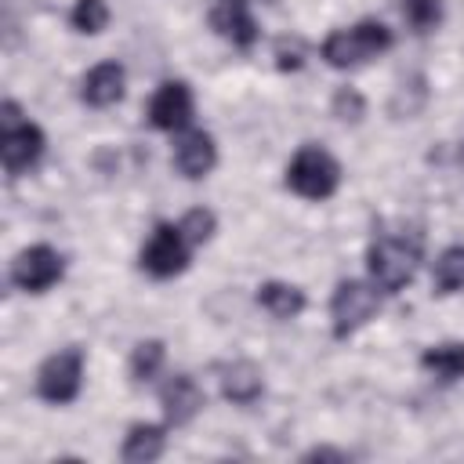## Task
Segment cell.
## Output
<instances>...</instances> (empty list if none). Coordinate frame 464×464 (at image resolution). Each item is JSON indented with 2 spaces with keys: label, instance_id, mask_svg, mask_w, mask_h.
<instances>
[{
  "label": "cell",
  "instance_id": "6da1fadb",
  "mask_svg": "<svg viewBox=\"0 0 464 464\" xmlns=\"http://www.w3.org/2000/svg\"><path fill=\"white\" fill-rule=\"evenodd\" d=\"M392 47V29L381 22H359L352 29H337L323 40V58L334 69H355L366 65L370 58L384 54Z\"/></svg>",
  "mask_w": 464,
  "mask_h": 464
},
{
  "label": "cell",
  "instance_id": "7a4b0ae2",
  "mask_svg": "<svg viewBox=\"0 0 464 464\" xmlns=\"http://www.w3.org/2000/svg\"><path fill=\"white\" fill-rule=\"evenodd\" d=\"M417 261H420V239H399V236H381L370 254H366V265H370V276L381 290H402L413 272H417Z\"/></svg>",
  "mask_w": 464,
  "mask_h": 464
},
{
  "label": "cell",
  "instance_id": "3957f363",
  "mask_svg": "<svg viewBox=\"0 0 464 464\" xmlns=\"http://www.w3.org/2000/svg\"><path fill=\"white\" fill-rule=\"evenodd\" d=\"M286 185L304 199H326L341 185V167L326 149L304 145L286 167Z\"/></svg>",
  "mask_w": 464,
  "mask_h": 464
},
{
  "label": "cell",
  "instance_id": "277c9868",
  "mask_svg": "<svg viewBox=\"0 0 464 464\" xmlns=\"http://www.w3.org/2000/svg\"><path fill=\"white\" fill-rule=\"evenodd\" d=\"M381 308V294L377 283H359V279H344L337 283L334 297H330V319H334V337H352L362 323H370Z\"/></svg>",
  "mask_w": 464,
  "mask_h": 464
},
{
  "label": "cell",
  "instance_id": "5b68a950",
  "mask_svg": "<svg viewBox=\"0 0 464 464\" xmlns=\"http://www.w3.org/2000/svg\"><path fill=\"white\" fill-rule=\"evenodd\" d=\"M80 384H83V352L80 348H65V352H54L40 373H36V392L40 399L54 402V406H65L80 395Z\"/></svg>",
  "mask_w": 464,
  "mask_h": 464
},
{
  "label": "cell",
  "instance_id": "8992f818",
  "mask_svg": "<svg viewBox=\"0 0 464 464\" xmlns=\"http://www.w3.org/2000/svg\"><path fill=\"white\" fill-rule=\"evenodd\" d=\"M188 239L178 225H156V232L149 236V243L141 246V268L156 279H170L188 265Z\"/></svg>",
  "mask_w": 464,
  "mask_h": 464
},
{
  "label": "cell",
  "instance_id": "52a82bcc",
  "mask_svg": "<svg viewBox=\"0 0 464 464\" xmlns=\"http://www.w3.org/2000/svg\"><path fill=\"white\" fill-rule=\"evenodd\" d=\"M58 279H62V254L51 250L47 243L25 246V250L11 261V283H14L18 290L44 294V290L54 286Z\"/></svg>",
  "mask_w": 464,
  "mask_h": 464
},
{
  "label": "cell",
  "instance_id": "ba28073f",
  "mask_svg": "<svg viewBox=\"0 0 464 464\" xmlns=\"http://www.w3.org/2000/svg\"><path fill=\"white\" fill-rule=\"evenodd\" d=\"M192 120V91L181 80L160 83V91L149 102V123L160 130H181Z\"/></svg>",
  "mask_w": 464,
  "mask_h": 464
},
{
  "label": "cell",
  "instance_id": "9c48e42d",
  "mask_svg": "<svg viewBox=\"0 0 464 464\" xmlns=\"http://www.w3.org/2000/svg\"><path fill=\"white\" fill-rule=\"evenodd\" d=\"M44 156V130L36 123H18V127H7L0 134V160H4V170L7 174H22L29 170L36 160Z\"/></svg>",
  "mask_w": 464,
  "mask_h": 464
},
{
  "label": "cell",
  "instance_id": "30bf717a",
  "mask_svg": "<svg viewBox=\"0 0 464 464\" xmlns=\"http://www.w3.org/2000/svg\"><path fill=\"white\" fill-rule=\"evenodd\" d=\"M160 406L167 413V424L181 428L188 424L199 410H203V388L188 377V373H174L163 388H160Z\"/></svg>",
  "mask_w": 464,
  "mask_h": 464
},
{
  "label": "cell",
  "instance_id": "8fae6325",
  "mask_svg": "<svg viewBox=\"0 0 464 464\" xmlns=\"http://www.w3.org/2000/svg\"><path fill=\"white\" fill-rule=\"evenodd\" d=\"M218 163V149H214V138L203 134V130H185L178 141H174V167L185 174V178H203L210 174Z\"/></svg>",
  "mask_w": 464,
  "mask_h": 464
},
{
  "label": "cell",
  "instance_id": "7c38bea8",
  "mask_svg": "<svg viewBox=\"0 0 464 464\" xmlns=\"http://www.w3.org/2000/svg\"><path fill=\"white\" fill-rule=\"evenodd\" d=\"M210 25L236 47H250L257 40V22L243 7V0H218V7L210 11Z\"/></svg>",
  "mask_w": 464,
  "mask_h": 464
},
{
  "label": "cell",
  "instance_id": "4fadbf2b",
  "mask_svg": "<svg viewBox=\"0 0 464 464\" xmlns=\"http://www.w3.org/2000/svg\"><path fill=\"white\" fill-rule=\"evenodd\" d=\"M123 65L120 62H102L94 65L87 76H83V102L94 105V109H105V105H116L123 98Z\"/></svg>",
  "mask_w": 464,
  "mask_h": 464
},
{
  "label": "cell",
  "instance_id": "5bb4252c",
  "mask_svg": "<svg viewBox=\"0 0 464 464\" xmlns=\"http://www.w3.org/2000/svg\"><path fill=\"white\" fill-rule=\"evenodd\" d=\"M261 388H265L261 370H257L254 362H246V359L228 362V366L221 370V395H225L228 402H236V406H250V402H257Z\"/></svg>",
  "mask_w": 464,
  "mask_h": 464
},
{
  "label": "cell",
  "instance_id": "9a60e30c",
  "mask_svg": "<svg viewBox=\"0 0 464 464\" xmlns=\"http://www.w3.org/2000/svg\"><path fill=\"white\" fill-rule=\"evenodd\" d=\"M257 304H261L268 315H276V319H297L308 301H304V290H297L294 283L272 279V283H261V286H257Z\"/></svg>",
  "mask_w": 464,
  "mask_h": 464
},
{
  "label": "cell",
  "instance_id": "2e32d148",
  "mask_svg": "<svg viewBox=\"0 0 464 464\" xmlns=\"http://www.w3.org/2000/svg\"><path fill=\"white\" fill-rule=\"evenodd\" d=\"M163 450H167L163 428H156V424H134V428L127 431V439H123L120 457H123L127 464H152V460L163 457Z\"/></svg>",
  "mask_w": 464,
  "mask_h": 464
},
{
  "label": "cell",
  "instance_id": "e0dca14e",
  "mask_svg": "<svg viewBox=\"0 0 464 464\" xmlns=\"http://www.w3.org/2000/svg\"><path fill=\"white\" fill-rule=\"evenodd\" d=\"M424 102H428V83H424L420 72H413V76H406V80L395 87L388 109H392L395 120H410V116H417V112L424 109Z\"/></svg>",
  "mask_w": 464,
  "mask_h": 464
},
{
  "label": "cell",
  "instance_id": "ac0fdd59",
  "mask_svg": "<svg viewBox=\"0 0 464 464\" xmlns=\"http://www.w3.org/2000/svg\"><path fill=\"white\" fill-rule=\"evenodd\" d=\"M420 366L442 381H453V377H464V341L460 344H439V348H428L420 355Z\"/></svg>",
  "mask_w": 464,
  "mask_h": 464
},
{
  "label": "cell",
  "instance_id": "d6986e66",
  "mask_svg": "<svg viewBox=\"0 0 464 464\" xmlns=\"http://www.w3.org/2000/svg\"><path fill=\"white\" fill-rule=\"evenodd\" d=\"M435 290L439 294L464 290V246H446L435 257Z\"/></svg>",
  "mask_w": 464,
  "mask_h": 464
},
{
  "label": "cell",
  "instance_id": "ffe728a7",
  "mask_svg": "<svg viewBox=\"0 0 464 464\" xmlns=\"http://www.w3.org/2000/svg\"><path fill=\"white\" fill-rule=\"evenodd\" d=\"M163 366V341H141L130 352V377L134 381H152Z\"/></svg>",
  "mask_w": 464,
  "mask_h": 464
},
{
  "label": "cell",
  "instance_id": "44dd1931",
  "mask_svg": "<svg viewBox=\"0 0 464 464\" xmlns=\"http://www.w3.org/2000/svg\"><path fill=\"white\" fill-rule=\"evenodd\" d=\"M69 18H72V29H80V33H102L109 22V7H105V0H76Z\"/></svg>",
  "mask_w": 464,
  "mask_h": 464
},
{
  "label": "cell",
  "instance_id": "7402d4cb",
  "mask_svg": "<svg viewBox=\"0 0 464 464\" xmlns=\"http://www.w3.org/2000/svg\"><path fill=\"white\" fill-rule=\"evenodd\" d=\"M214 225H218V218H214V210H207V207H196V210H188V214L178 221V228L185 232V239H188L192 246L207 243V239L214 236Z\"/></svg>",
  "mask_w": 464,
  "mask_h": 464
},
{
  "label": "cell",
  "instance_id": "603a6c76",
  "mask_svg": "<svg viewBox=\"0 0 464 464\" xmlns=\"http://www.w3.org/2000/svg\"><path fill=\"white\" fill-rule=\"evenodd\" d=\"M402 14H406V22H410L417 33H428V29L439 25L442 4H439V0H402Z\"/></svg>",
  "mask_w": 464,
  "mask_h": 464
},
{
  "label": "cell",
  "instance_id": "cb8c5ba5",
  "mask_svg": "<svg viewBox=\"0 0 464 464\" xmlns=\"http://www.w3.org/2000/svg\"><path fill=\"white\" fill-rule=\"evenodd\" d=\"M330 109H334V116H337L341 123H359V120L366 116V102H362V94H359L355 87H337Z\"/></svg>",
  "mask_w": 464,
  "mask_h": 464
},
{
  "label": "cell",
  "instance_id": "d4e9b609",
  "mask_svg": "<svg viewBox=\"0 0 464 464\" xmlns=\"http://www.w3.org/2000/svg\"><path fill=\"white\" fill-rule=\"evenodd\" d=\"M304 40L301 36H279L276 40V65L283 69V72H294V69H301L304 65Z\"/></svg>",
  "mask_w": 464,
  "mask_h": 464
},
{
  "label": "cell",
  "instance_id": "484cf974",
  "mask_svg": "<svg viewBox=\"0 0 464 464\" xmlns=\"http://www.w3.org/2000/svg\"><path fill=\"white\" fill-rule=\"evenodd\" d=\"M304 460H344V453L341 450H330V446H315V450L304 453Z\"/></svg>",
  "mask_w": 464,
  "mask_h": 464
},
{
  "label": "cell",
  "instance_id": "4316f807",
  "mask_svg": "<svg viewBox=\"0 0 464 464\" xmlns=\"http://www.w3.org/2000/svg\"><path fill=\"white\" fill-rule=\"evenodd\" d=\"M460 163H464V145H460Z\"/></svg>",
  "mask_w": 464,
  "mask_h": 464
}]
</instances>
